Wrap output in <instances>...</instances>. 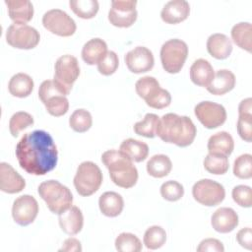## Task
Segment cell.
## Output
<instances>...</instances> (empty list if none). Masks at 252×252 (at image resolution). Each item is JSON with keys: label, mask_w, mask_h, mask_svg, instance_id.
I'll use <instances>...</instances> for the list:
<instances>
[{"label": "cell", "mask_w": 252, "mask_h": 252, "mask_svg": "<svg viewBox=\"0 0 252 252\" xmlns=\"http://www.w3.org/2000/svg\"><path fill=\"white\" fill-rule=\"evenodd\" d=\"M15 154L20 166L33 175H44L53 170L58 160L57 147L52 137L43 130L24 134Z\"/></svg>", "instance_id": "6da1fadb"}, {"label": "cell", "mask_w": 252, "mask_h": 252, "mask_svg": "<svg viewBox=\"0 0 252 252\" xmlns=\"http://www.w3.org/2000/svg\"><path fill=\"white\" fill-rule=\"evenodd\" d=\"M197 134L196 126L188 116L166 113L159 118L156 135L163 142L184 148L190 146Z\"/></svg>", "instance_id": "7a4b0ae2"}, {"label": "cell", "mask_w": 252, "mask_h": 252, "mask_svg": "<svg viewBox=\"0 0 252 252\" xmlns=\"http://www.w3.org/2000/svg\"><path fill=\"white\" fill-rule=\"evenodd\" d=\"M101 161L109 171L112 182L121 188H131L138 181V170L133 161L121 151L108 150L101 156Z\"/></svg>", "instance_id": "3957f363"}, {"label": "cell", "mask_w": 252, "mask_h": 252, "mask_svg": "<svg viewBox=\"0 0 252 252\" xmlns=\"http://www.w3.org/2000/svg\"><path fill=\"white\" fill-rule=\"evenodd\" d=\"M37 191L53 214L60 215L72 206L73 195L70 189L57 180L43 181L39 184Z\"/></svg>", "instance_id": "277c9868"}, {"label": "cell", "mask_w": 252, "mask_h": 252, "mask_svg": "<svg viewBox=\"0 0 252 252\" xmlns=\"http://www.w3.org/2000/svg\"><path fill=\"white\" fill-rule=\"evenodd\" d=\"M102 183V172L93 161H83L77 168L74 186L79 195L88 197L95 193Z\"/></svg>", "instance_id": "5b68a950"}, {"label": "cell", "mask_w": 252, "mask_h": 252, "mask_svg": "<svg viewBox=\"0 0 252 252\" xmlns=\"http://www.w3.org/2000/svg\"><path fill=\"white\" fill-rule=\"evenodd\" d=\"M188 46L179 38L165 41L160 48V61L162 68L169 74L179 73L187 59Z\"/></svg>", "instance_id": "8992f818"}, {"label": "cell", "mask_w": 252, "mask_h": 252, "mask_svg": "<svg viewBox=\"0 0 252 252\" xmlns=\"http://www.w3.org/2000/svg\"><path fill=\"white\" fill-rule=\"evenodd\" d=\"M192 195L201 205L214 207L223 201L225 197V190L220 183L205 178L197 181L193 185Z\"/></svg>", "instance_id": "52a82bcc"}, {"label": "cell", "mask_w": 252, "mask_h": 252, "mask_svg": "<svg viewBox=\"0 0 252 252\" xmlns=\"http://www.w3.org/2000/svg\"><path fill=\"white\" fill-rule=\"evenodd\" d=\"M40 39L39 32L29 25L12 24L6 32V41L18 49H32Z\"/></svg>", "instance_id": "ba28073f"}, {"label": "cell", "mask_w": 252, "mask_h": 252, "mask_svg": "<svg viewBox=\"0 0 252 252\" xmlns=\"http://www.w3.org/2000/svg\"><path fill=\"white\" fill-rule=\"evenodd\" d=\"M43 27L53 34L71 36L75 33L77 26L75 21L63 10L51 9L42 16Z\"/></svg>", "instance_id": "9c48e42d"}, {"label": "cell", "mask_w": 252, "mask_h": 252, "mask_svg": "<svg viewBox=\"0 0 252 252\" xmlns=\"http://www.w3.org/2000/svg\"><path fill=\"white\" fill-rule=\"evenodd\" d=\"M80 75L78 59L70 54L60 56L54 65V81L69 94Z\"/></svg>", "instance_id": "30bf717a"}, {"label": "cell", "mask_w": 252, "mask_h": 252, "mask_svg": "<svg viewBox=\"0 0 252 252\" xmlns=\"http://www.w3.org/2000/svg\"><path fill=\"white\" fill-rule=\"evenodd\" d=\"M136 0H112L108 21L117 28H129L137 20Z\"/></svg>", "instance_id": "8fae6325"}, {"label": "cell", "mask_w": 252, "mask_h": 252, "mask_svg": "<svg viewBox=\"0 0 252 252\" xmlns=\"http://www.w3.org/2000/svg\"><path fill=\"white\" fill-rule=\"evenodd\" d=\"M194 113L197 119L208 129H215L221 126L226 120L225 108L217 102L201 101L195 108Z\"/></svg>", "instance_id": "7c38bea8"}, {"label": "cell", "mask_w": 252, "mask_h": 252, "mask_svg": "<svg viewBox=\"0 0 252 252\" xmlns=\"http://www.w3.org/2000/svg\"><path fill=\"white\" fill-rule=\"evenodd\" d=\"M38 214L37 201L31 195L18 197L12 207V217L16 223L26 226L33 222Z\"/></svg>", "instance_id": "4fadbf2b"}, {"label": "cell", "mask_w": 252, "mask_h": 252, "mask_svg": "<svg viewBox=\"0 0 252 252\" xmlns=\"http://www.w3.org/2000/svg\"><path fill=\"white\" fill-rule=\"evenodd\" d=\"M129 71L135 74L146 73L153 69L155 58L153 52L145 46H136L128 51L124 57Z\"/></svg>", "instance_id": "5bb4252c"}, {"label": "cell", "mask_w": 252, "mask_h": 252, "mask_svg": "<svg viewBox=\"0 0 252 252\" xmlns=\"http://www.w3.org/2000/svg\"><path fill=\"white\" fill-rule=\"evenodd\" d=\"M26 186L25 179L7 162L0 163V189L8 194L21 192Z\"/></svg>", "instance_id": "9a60e30c"}, {"label": "cell", "mask_w": 252, "mask_h": 252, "mask_svg": "<svg viewBox=\"0 0 252 252\" xmlns=\"http://www.w3.org/2000/svg\"><path fill=\"white\" fill-rule=\"evenodd\" d=\"M213 228L220 233L232 231L238 224V216L231 208L222 207L214 212L211 218Z\"/></svg>", "instance_id": "2e32d148"}, {"label": "cell", "mask_w": 252, "mask_h": 252, "mask_svg": "<svg viewBox=\"0 0 252 252\" xmlns=\"http://www.w3.org/2000/svg\"><path fill=\"white\" fill-rule=\"evenodd\" d=\"M190 14V5L185 0L168 1L160 12L161 20L170 25L185 21Z\"/></svg>", "instance_id": "e0dca14e"}, {"label": "cell", "mask_w": 252, "mask_h": 252, "mask_svg": "<svg viewBox=\"0 0 252 252\" xmlns=\"http://www.w3.org/2000/svg\"><path fill=\"white\" fill-rule=\"evenodd\" d=\"M58 216L59 225L66 234L76 235L82 230L84 217L82 211L77 206H71L68 210Z\"/></svg>", "instance_id": "ac0fdd59"}, {"label": "cell", "mask_w": 252, "mask_h": 252, "mask_svg": "<svg viewBox=\"0 0 252 252\" xmlns=\"http://www.w3.org/2000/svg\"><path fill=\"white\" fill-rule=\"evenodd\" d=\"M5 4L14 24L27 25L33 17V6L29 0H6Z\"/></svg>", "instance_id": "d6986e66"}, {"label": "cell", "mask_w": 252, "mask_h": 252, "mask_svg": "<svg viewBox=\"0 0 252 252\" xmlns=\"http://www.w3.org/2000/svg\"><path fill=\"white\" fill-rule=\"evenodd\" d=\"M214 76V68L206 59L199 58L190 67V79L197 86L207 88L212 83Z\"/></svg>", "instance_id": "ffe728a7"}, {"label": "cell", "mask_w": 252, "mask_h": 252, "mask_svg": "<svg viewBox=\"0 0 252 252\" xmlns=\"http://www.w3.org/2000/svg\"><path fill=\"white\" fill-rule=\"evenodd\" d=\"M207 147L210 155L228 157L233 152L234 142L229 133L220 131L210 137Z\"/></svg>", "instance_id": "44dd1931"}, {"label": "cell", "mask_w": 252, "mask_h": 252, "mask_svg": "<svg viewBox=\"0 0 252 252\" xmlns=\"http://www.w3.org/2000/svg\"><path fill=\"white\" fill-rule=\"evenodd\" d=\"M235 86V76L227 69H220L215 73L212 83L206 88L215 95H222L230 92Z\"/></svg>", "instance_id": "7402d4cb"}, {"label": "cell", "mask_w": 252, "mask_h": 252, "mask_svg": "<svg viewBox=\"0 0 252 252\" xmlns=\"http://www.w3.org/2000/svg\"><path fill=\"white\" fill-rule=\"evenodd\" d=\"M207 50L216 59H226L232 51V43L225 34L213 33L207 40Z\"/></svg>", "instance_id": "603a6c76"}, {"label": "cell", "mask_w": 252, "mask_h": 252, "mask_svg": "<svg viewBox=\"0 0 252 252\" xmlns=\"http://www.w3.org/2000/svg\"><path fill=\"white\" fill-rule=\"evenodd\" d=\"M106 53L107 44L99 37L90 39L82 48V58L89 65L98 64Z\"/></svg>", "instance_id": "cb8c5ba5"}, {"label": "cell", "mask_w": 252, "mask_h": 252, "mask_svg": "<svg viewBox=\"0 0 252 252\" xmlns=\"http://www.w3.org/2000/svg\"><path fill=\"white\" fill-rule=\"evenodd\" d=\"M98 207L102 215L109 218H115L123 211L124 201L120 194L113 191H107L100 195L98 199Z\"/></svg>", "instance_id": "d4e9b609"}, {"label": "cell", "mask_w": 252, "mask_h": 252, "mask_svg": "<svg viewBox=\"0 0 252 252\" xmlns=\"http://www.w3.org/2000/svg\"><path fill=\"white\" fill-rule=\"evenodd\" d=\"M9 93L16 97H27L33 90V81L31 76L25 73H17L9 81Z\"/></svg>", "instance_id": "484cf974"}, {"label": "cell", "mask_w": 252, "mask_h": 252, "mask_svg": "<svg viewBox=\"0 0 252 252\" xmlns=\"http://www.w3.org/2000/svg\"><path fill=\"white\" fill-rule=\"evenodd\" d=\"M123 154H125L132 161L141 162L148 158L149 147L146 143L135 140L132 138L124 140L119 148Z\"/></svg>", "instance_id": "4316f807"}, {"label": "cell", "mask_w": 252, "mask_h": 252, "mask_svg": "<svg viewBox=\"0 0 252 252\" xmlns=\"http://www.w3.org/2000/svg\"><path fill=\"white\" fill-rule=\"evenodd\" d=\"M231 38L233 42L240 47L241 49H244L248 52H251L252 42V26L250 23L247 22H241L236 25H234L231 29Z\"/></svg>", "instance_id": "83f0119b"}, {"label": "cell", "mask_w": 252, "mask_h": 252, "mask_svg": "<svg viewBox=\"0 0 252 252\" xmlns=\"http://www.w3.org/2000/svg\"><path fill=\"white\" fill-rule=\"evenodd\" d=\"M171 168L172 162L165 155H155L147 162V172L156 178H162L168 175Z\"/></svg>", "instance_id": "f1b7e54d"}, {"label": "cell", "mask_w": 252, "mask_h": 252, "mask_svg": "<svg viewBox=\"0 0 252 252\" xmlns=\"http://www.w3.org/2000/svg\"><path fill=\"white\" fill-rule=\"evenodd\" d=\"M71 10L82 19H92L98 12V2L96 0H70Z\"/></svg>", "instance_id": "f546056e"}, {"label": "cell", "mask_w": 252, "mask_h": 252, "mask_svg": "<svg viewBox=\"0 0 252 252\" xmlns=\"http://www.w3.org/2000/svg\"><path fill=\"white\" fill-rule=\"evenodd\" d=\"M160 89L158 81L152 76H145L140 78L135 84L137 94L145 101L154 96Z\"/></svg>", "instance_id": "4dcf8cb0"}, {"label": "cell", "mask_w": 252, "mask_h": 252, "mask_svg": "<svg viewBox=\"0 0 252 252\" xmlns=\"http://www.w3.org/2000/svg\"><path fill=\"white\" fill-rule=\"evenodd\" d=\"M159 117L155 113H147L142 121L136 122L134 124V132L137 135L154 138L157 133V127L158 125Z\"/></svg>", "instance_id": "1f68e13d"}, {"label": "cell", "mask_w": 252, "mask_h": 252, "mask_svg": "<svg viewBox=\"0 0 252 252\" xmlns=\"http://www.w3.org/2000/svg\"><path fill=\"white\" fill-rule=\"evenodd\" d=\"M69 125L75 132H87L93 125L92 114L84 108L76 109L69 118Z\"/></svg>", "instance_id": "d6a6232c"}, {"label": "cell", "mask_w": 252, "mask_h": 252, "mask_svg": "<svg viewBox=\"0 0 252 252\" xmlns=\"http://www.w3.org/2000/svg\"><path fill=\"white\" fill-rule=\"evenodd\" d=\"M144 244L148 249L156 250L160 248L166 241V232L159 225L150 226L144 234Z\"/></svg>", "instance_id": "836d02e7"}, {"label": "cell", "mask_w": 252, "mask_h": 252, "mask_svg": "<svg viewBox=\"0 0 252 252\" xmlns=\"http://www.w3.org/2000/svg\"><path fill=\"white\" fill-rule=\"evenodd\" d=\"M115 248L119 252H140L142 243L135 234L122 232L115 239Z\"/></svg>", "instance_id": "e575fe53"}, {"label": "cell", "mask_w": 252, "mask_h": 252, "mask_svg": "<svg viewBox=\"0 0 252 252\" xmlns=\"http://www.w3.org/2000/svg\"><path fill=\"white\" fill-rule=\"evenodd\" d=\"M42 103L44 104L47 112L55 117H59L66 114L69 109L68 98L66 97V95L61 94L48 97Z\"/></svg>", "instance_id": "d590c367"}, {"label": "cell", "mask_w": 252, "mask_h": 252, "mask_svg": "<svg viewBox=\"0 0 252 252\" xmlns=\"http://www.w3.org/2000/svg\"><path fill=\"white\" fill-rule=\"evenodd\" d=\"M205 169L216 175H221L227 172L229 163L227 157L223 156H215V155H207L203 161Z\"/></svg>", "instance_id": "8d00e7d4"}, {"label": "cell", "mask_w": 252, "mask_h": 252, "mask_svg": "<svg viewBox=\"0 0 252 252\" xmlns=\"http://www.w3.org/2000/svg\"><path fill=\"white\" fill-rule=\"evenodd\" d=\"M33 117L25 111H18L14 113L9 121V130L13 137H18L19 134L26 128L33 124Z\"/></svg>", "instance_id": "74e56055"}, {"label": "cell", "mask_w": 252, "mask_h": 252, "mask_svg": "<svg viewBox=\"0 0 252 252\" xmlns=\"http://www.w3.org/2000/svg\"><path fill=\"white\" fill-rule=\"evenodd\" d=\"M233 174L240 179L252 177V156L244 154L236 158L233 163Z\"/></svg>", "instance_id": "f35d334b"}, {"label": "cell", "mask_w": 252, "mask_h": 252, "mask_svg": "<svg viewBox=\"0 0 252 252\" xmlns=\"http://www.w3.org/2000/svg\"><path fill=\"white\" fill-rule=\"evenodd\" d=\"M161 197L169 202H175L180 200L184 195V188L182 184L175 180H168L160 186Z\"/></svg>", "instance_id": "ab89813d"}, {"label": "cell", "mask_w": 252, "mask_h": 252, "mask_svg": "<svg viewBox=\"0 0 252 252\" xmlns=\"http://www.w3.org/2000/svg\"><path fill=\"white\" fill-rule=\"evenodd\" d=\"M64 94L68 95L69 93L62 88L58 83H56L54 80H45L41 83L38 89V96L41 102L45 101L48 97L55 95V94Z\"/></svg>", "instance_id": "60d3db41"}, {"label": "cell", "mask_w": 252, "mask_h": 252, "mask_svg": "<svg viewBox=\"0 0 252 252\" xmlns=\"http://www.w3.org/2000/svg\"><path fill=\"white\" fill-rule=\"evenodd\" d=\"M118 65V55L114 51H107L105 56L97 64V70L103 76H110L115 73Z\"/></svg>", "instance_id": "b9f144b4"}, {"label": "cell", "mask_w": 252, "mask_h": 252, "mask_svg": "<svg viewBox=\"0 0 252 252\" xmlns=\"http://www.w3.org/2000/svg\"><path fill=\"white\" fill-rule=\"evenodd\" d=\"M233 201L243 208H250L252 206V190L247 185H237L232 189Z\"/></svg>", "instance_id": "7bdbcfd3"}, {"label": "cell", "mask_w": 252, "mask_h": 252, "mask_svg": "<svg viewBox=\"0 0 252 252\" xmlns=\"http://www.w3.org/2000/svg\"><path fill=\"white\" fill-rule=\"evenodd\" d=\"M236 128L242 140L248 143L252 141V115H238Z\"/></svg>", "instance_id": "ee69618b"}, {"label": "cell", "mask_w": 252, "mask_h": 252, "mask_svg": "<svg viewBox=\"0 0 252 252\" xmlns=\"http://www.w3.org/2000/svg\"><path fill=\"white\" fill-rule=\"evenodd\" d=\"M171 102V95L168 91L160 88L158 92L146 101L147 105L156 109H162L167 107Z\"/></svg>", "instance_id": "f6af8a7d"}, {"label": "cell", "mask_w": 252, "mask_h": 252, "mask_svg": "<svg viewBox=\"0 0 252 252\" xmlns=\"http://www.w3.org/2000/svg\"><path fill=\"white\" fill-rule=\"evenodd\" d=\"M198 252H223V244L216 238H206L202 240L197 247Z\"/></svg>", "instance_id": "bcb514c9"}, {"label": "cell", "mask_w": 252, "mask_h": 252, "mask_svg": "<svg viewBox=\"0 0 252 252\" xmlns=\"http://www.w3.org/2000/svg\"><path fill=\"white\" fill-rule=\"evenodd\" d=\"M236 240L245 249H252V230L250 227L241 228L236 234Z\"/></svg>", "instance_id": "7dc6e473"}, {"label": "cell", "mask_w": 252, "mask_h": 252, "mask_svg": "<svg viewBox=\"0 0 252 252\" xmlns=\"http://www.w3.org/2000/svg\"><path fill=\"white\" fill-rule=\"evenodd\" d=\"M59 251H64V252H81L82 251V245L81 242L75 238V237H69L67 238Z\"/></svg>", "instance_id": "c3c4849f"}, {"label": "cell", "mask_w": 252, "mask_h": 252, "mask_svg": "<svg viewBox=\"0 0 252 252\" xmlns=\"http://www.w3.org/2000/svg\"><path fill=\"white\" fill-rule=\"evenodd\" d=\"M238 115H252V99L247 97L238 105Z\"/></svg>", "instance_id": "681fc988"}]
</instances>
